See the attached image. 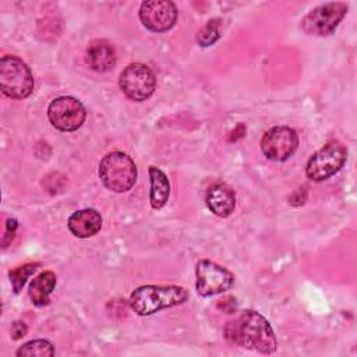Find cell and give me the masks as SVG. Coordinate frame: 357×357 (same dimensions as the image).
Returning a JSON list of instances; mask_svg holds the SVG:
<instances>
[{
	"label": "cell",
	"instance_id": "cell-1",
	"mask_svg": "<svg viewBox=\"0 0 357 357\" xmlns=\"http://www.w3.org/2000/svg\"><path fill=\"white\" fill-rule=\"evenodd\" d=\"M227 342L262 354H272L276 350V337L269 321L252 310L241 311L223 329Z\"/></svg>",
	"mask_w": 357,
	"mask_h": 357
},
{
	"label": "cell",
	"instance_id": "cell-2",
	"mask_svg": "<svg viewBox=\"0 0 357 357\" xmlns=\"http://www.w3.org/2000/svg\"><path fill=\"white\" fill-rule=\"evenodd\" d=\"M187 290L181 286L145 284L137 287L128 300L131 310L138 315H152L160 310L172 308L187 300Z\"/></svg>",
	"mask_w": 357,
	"mask_h": 357
},
{
	"label": "cell",
	"instance_id": "cell-3",
	"mask_svg": "<svg viewBox=\"0 0 357 357\" xmlns=\"http://www.w3.org/2000/svg\"><path fill=\"white\" fill-rule=\"evenodd\" d=\"M99 177L103 185L113 192H126L137 181V166L124 152L106 153L99 163Z\"/></svg>",
	"mask_w": 357,
	"mask_h": 357
},
{
	"label": "cell",
	"instance_id": "cell-4",
	"mask_svg": "<svg viewBox=\"0 0 357 357\" xmlns=\"http://www.w3.org/2000/svg\"><path fill=\"white\" fill-rule=\"evenodd\" d=\"M0 89L11 99H25L33 91V75L17 56L6 54L0 60Z\"/></svg>",
	"mask_w": 357,
	"mask_h": 357
},
{
	"label": "cell",
	"instance_id": "cell-5",
	"mask_svg": "<svg viewBox=\"0 0 357 357\" xmlns=\"http://www.w3.org/2000/svg\"><path fill=\"white\" fill-rule=\"evenodd\" d=\"M347 159V148L339 141H331L318 149L307 162L305 174L312 181H324L337 173Z\"/></svg>",
	"mask_w": 357,
	"mask_h": 357
},
{
	"label": "cell",
	"instance_id": "cell-6",
	"mask_svg": "<svg viewBox=\"0 0 357 357\" xmlns=\"http://www.w3.org/2000/svg\"><path fill=\"white\" fill-rule=\"evenodd\" d=\"M119 85L128 99L144 102L155 92L156 77L148 66L142 63H131L121 71Z\"/></svg>",
	"mask_w": 357,
	"mask_h": 357
},
{
	"label": "cell",
	"instance_id": "cell-7",
	"mask_svg": "<svg viewBox=\"0 0 357 357\" xmlns=\"http://www.w3.org/2000/svg\"><path fill=\"white\" fill-rule=\"evenodd\" d=\"M347 13L344 3H325L312 8L301 21V28L305 33L314 36L332 35Z\"/></svg>",
	"mask_w": 357,
	"mask_h": 357
},
{
	"label": "cell",
	"instance_id": "cell-8",
	"mask_svg": "<svg viewBox=\"0 0 357 357\" xmlns=\"http://www.w3.org/2000/svg\"><path fill=\"white\" fill-rule=\"evenodd\" d=\"M195 289L202 297L222 294L231 289L234 276L230 271L209 259H202L195 268Z\"/></svg>",
	"mask_w": 357,
	"mask_h": 357
},
{
	"label": "cell",
	"instance_id": "cell-9",
	"mask_svg": "<svg viewBox=\"0 0 357 357\" xmlns=\"http://www.w3.org/2000/svg\"><path fill=\"white\" fill-rule=\"evenodd\" d=\"M47 117L54 128L70 132L84 124L86 112L78 99L73 96H59L49 103Z\"/></svg>",
	"mask_w": 357,
	"mask_h": 357
},
{
	"label": "cell",
	"instance_id": "cell-10",
	"mask_svg": "<svg viewBox=\"0 0 357 357\" xmlns=\"http://www.w3.org/2000/svg\"><path fill=\"white\" fill-rule=\"evenodd\" d=\"M298 146L297 132L287 126H276L269 128L262 139L261 149L264 155L275 162L287 160Z\"/></svg>",
	"mask_w": 357,
	"mask_h": 357
},
{
	"label": "cell",
	"instance_id": "cell-11",
	"mask_svg": "<svg viewBox=\"0 0 357 357\" xmlns=\"http://www.w3.org/2000/svg\"><path fill=\"white\" fill-rule=\"evenodd\" d=\"M139 20L142 25L152 32H166L177 21V8L169 0H148L139 7Z\"/></svg>",
	"mask_w": 357,
	"mask_h": 357
},
{
	"label": "cell",
	"instance_id": "cell-12",
	"mask_svg": "<svg viewBox=\"0 0 357 357\" xmlns=\"http://www.w3.org/2000/svg\"><path fill=\"white\" fill-rule=\"evenodd\" d=\"M102 216L96 209L85 208L75 211L67 222L68 230L78 238H88L99 233L102 229Z\"/></svg>",
	"mask_w": 357,
	"mask_h": 357
},
{
	"label": "cell",
	"instance_id": "cell-13",
	"mask_svg": "<svg viewBox=\"0 0 357 357\" xmlns=\"http://www.w3.org/2000/svg\"><path fill=\"white\" fill-rule=\"evenodd\" d=\"M208 209L219 218H227L233 213L236 206L234 191L225 183L212 184L205 195Z\"/></svg>",
	"mask_w": 357,
	"mask_h": 357
},
{
	"label": "cell",
	"instance_id": "cell-14",
	"mask_svg": "<svg viewBox=\"0 0 357 357\" xmlns=\"http://www.w3.org/2000/svg\"><path fill=\"white\" fill-rule=\"evenodd\" d=\"M116 50L113 45L105 39H96L89 43L86 49V63L88 66L98 71L105 73L116 64Z\"/></svg>",
	"mask_w": 357,
	"mask_h": 357
},
{
	"label": "cell",
	"instance_id": "cell-15",
	"mask_svg": "<svg viewBox=\"0 0 357 357\" xmlns=\"http://www.w3.org/2000/svg\"><path fill=\"white\" fill-rule=\"evenodd\" d=\"M57 278L53 272L45 271L39 273L29 284L28 296L33 305L36 307H45L50 301V294L53 289L56 287Z\"/></svg>",
	"mask_w": 357,
	"mask_h": 357
},
{
	"label": "cell",
	"instance_id": "cell-16",
	"mask_svg": "<svg viewBox=\"0 0 357 357\" xmlns=\"http://www.w3.org/2000/svg\"><path fill=\"white\" fill-rule=\"evenodd\" d=\"M151 190H149V202L153 209H160L166 205L170 195V184L167 176L156 166H149L148 169Z\"/></svg>",
	"mask_w": 357,
	"mask_h": 357
},
{
	"label": "cell",
	"instance_id": "cell-17",
	"mask_svg": "<svg viewBox=\"0 0 357 357\" xmlns=\"http://www.w3.org/2000/svg\"><path fill=\"white\" fill-rule=\"evenodd\" d=\"M15 356L18 357H50L54 356V349L53 344L49 340L45 339H36V340H31L26 342L25 344H22L17 351Z\"/></svg>",
	"mask_w": 357,
	"mask_h": 357
},
{
	"label": "cell",
	"instance_id": "cell-18",
	"mask_svg": "<svg viewBox=\"0 0 357 357\" xmlns=\"http://www.w3.org/2000/svg\"><path fill=\"white\" fill-rule=\"evenodd\" d=\"M39 266H40V264H38V262H35V264H25V265L17 266V268H14L13 271L8 272L10 282H11L14 293H20L22 290V287L26 283L28 278L31 275H33L38 271Z\"/></svg>",
	"mask_w": 357,
	"mask_h": 357
},
{
	"label": "cell",
	"instance_id": "cell-19",
	"mask_svg": "<svg viewBox=\"0 0 357 357\" xmlns=\"http://www.w3.org/2000/svg\"><path fill=\"white\" fill-rule=\"evenodd\" d=\"M220 38V22L219 20H209L198 32L197 42L202 47L213 45Z\"/></svg>",
	"mask_w": 357,
	"mask_h": 357
},
{
	"label": "cell",
	"instance_id": "cell-20",
	"mask_svg": "<svg viewBox=\"0 0 357 357\" xmlns=\"http://www.w3.org/2000/svg\"><path fill=\"white\" fill-rule=\"evenodd\" d=\"M17 227H18V223L14 218L7 219V222H6V234L3 236V240H1L3 247H7L13 241V238L15 236V231H17Z\"/></svg>",
	"mask_w": 357,
	"mask_h": 357
},
{
	"label": "cell",
	"instance_id": "cell-21",
	"mask_svg": "<svg viewBox=\"0 0 357 357\" xmlns=\"http://www.w3.org/2000/svg\"><path fill=\"white\" fill-rule=\"evenodd\" d=\"M26 331H28V328H26V325L24 322L15 321L11 325V337L14 340H18V339H21L22 336L26 335Z\"/></svg>",
	"mask_w": 357,
	"mask_h": 357
}]
</instances>
